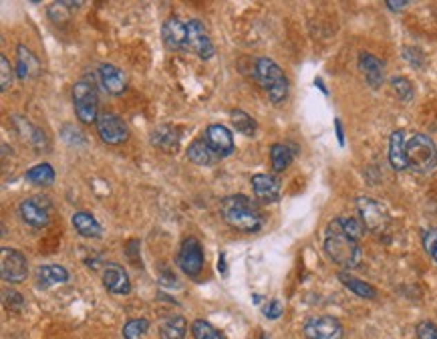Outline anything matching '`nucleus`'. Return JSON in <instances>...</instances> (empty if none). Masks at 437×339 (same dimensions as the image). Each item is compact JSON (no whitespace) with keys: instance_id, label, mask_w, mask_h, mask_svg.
<instances>
[{"instance_id":"obj_16","label":"nucleus","mask_w":437,"mask_h":339,"mask_svg":"<svg viewBox=\"0 0 437 339\" xmlns=\"http://www.w3.org/2000/svg\"><path fill=\"white\" fill-rule=\"evenodd\" d=\"M97 75H99L101 87L107 93H111V95H121L127 89V77H125V73L121 69H117L115 65H109V63L99 65Z\"/></svg>"},{"instance_id":"obj_18","label":"nucleus","mask_w":437,"mask_h":339,"mask_svg":"<svg viewBox=\"0 0 437 339\" xmlns=\"http://www.w3.org/2000/svg\"><path fill=\"white\" fill-rule=\"evenodd\" d=\"M359 69L363 73L365 81L369 83V87L379 89L383 85L385 79V65L371 53H361L359 55Z\"/></svg>"},{"instance_id":"obj_19","label":"nucleus","mask_w":437,"mask_h":339,"mask_svg":"<svg viewBox=\"0 0 437 339\" xmlns=\"http://www.w3.org/2000/svg\"><path fill=\"white\" fill-rule=\"evenodd\" d=\"M389 162L393 170L401 172V170H409L407 164V138L403 129L393 131L389 138Z\"/></svg>"},{"instance_id":"obj_37","label":"nucleus","mask_w":437,"mask_h":339,"mask_svg":"<svg viewBox=\"0 0 437 339\" xmlns=\"http://www.w3.org/2000/svg\"><path fill=\"white\" fill-rule=\"evenodd\" d=\"M423 246H425V250L434 257V261L437 263V230L429 228V230L423 232Z\"/></svg>"},{"instance_id":"obj_4","label":"nucleus","mask_w":437,"mask_h":339,"mask_svg":"<svg viewBox=\"0 0 437 339\" xmlns=\"http://www.w3.org/2000/svg\"><path fill=\"white\" fill-rule=\"evenodd\" d=\"M407 164L417 174H427L437 166V147L425 134H413L407 140Z\"/></svg>"},{"instance_id":"obj_14","label":"nucleus","mask_w":437,"mask_h":339,"mask_svg":"<svg viewBox=\"0 0 437 339\" xmlns=\"http://www.w3.org/2000/svg\"><path fill=\"white\" fill-rule=\"evenodd\" d=\"M206 142L212 145V149L220 156V158H228L232 152H234V138H232V131L226 127V125H220V123H212L206 127V134H204Z\"/></svg>"},{"instance_id":"obj_9","label":"nucleus","mask_w":437,"mask_h":339,"mask_svg":"<svg viewBox=\"0 0 437 339\" xmlns=\"http://www.w3.org/2000/svg\"><path fill=\"white\" fill-rule=\"evenodd\" d=\"M185 51L198 55L202 61H207L214 57L216 48H214V43L207 35L206 26L202 21L198 19H192L187 21V43H185Z\"/></svg>"},{"instance_id":"obj_42","label":"nucleus","mask_w":437,"mask_h":339,"mask_svg":"<svg viewBox=\"0 0 437 339\" xmlns=\"http://www.w3.org/2000/svg\"><path fill=\"white\" fill-rule=\"evenodd\" d=\"M218 271L226 277L228 275V268H226V253H220V259H218Z\"/></svg>"},{"instance_id":"obj_31","label":"nucleus","mask_w":437,"mask_h":339,"mask_svg":"<svg viewBox=\"0 0 437 339\" xmlns=\"http://www.w3.org/2000/svg\"><path fill=\"white\" fill-rule=\"evenodd\" d=\"M147 329H149V321H147V319H131V321H127L125 327H123V338L141 339L145 336Z\"/></svg>"},{"instance_id":"obj_28","label":"nucleus","mask_w":437,"mask_h":339,"mask_svg":"<svg viewBox=\"0 0 437 339\" xmlns=\"http://www.w3.org/2000/svg\"><path fill=\"white\" fill-rule=\"evenodd\" d=\"M270 162H272V170L275 172H284L292 162V149L284 144H272L270 147Z\"/></svg>"},{"instance_id":"obj_33","label":"nucleus","mask_w":437,"mask_h":339,"mask_svg":"<svg viewBox=\"0 0 437 339\" xmlns=\"http://www.w3.org/2000/svg\"><path fill=\"white\" fill-rule=\"evenodd\" d=\"M391 87L395 89V93H397L399 99H403V101H411L413 99L415 91L409 79H405V77H393Z\"/></svg>"},{"instance_id":"obj_21","label":"nucleus","mask_w":437,"mask_h":339,"mask_svg":"<svg viewBox=\"0 0 437 339\" xmlns=\"http://www.w3.org/2000/svg\"><path fill=\"white\" fill-rule=\"evenodd\" d=\"M67 281H69V271L65 266L45 265L37 271L39 289H48V287H55V285H61V283H67Z\"/></svg>"},{"instance_id":"obj_39","label":"nucleus","mask_w":437,"mask_h":339,"mask_svg":"<svg viewBox=\"0 0 437 339\" xmlns=\"http://www.w3.org/2000/svg\"><path fill=\"white\" fill-rule=\"evenodd\" d=\"M264 317L266 319H278L280 315H282V303L278 301V299H270L266 305H264Z\"/></svg>"},{"instance_id":"obj_3","label":"nucleus","mask_w":437,"mask_h":339,"mask_svg":"<svg viewBox=\"0 0 437 339\" xmlns=\"http://www.w3.org/2000/svg\"><path fill=\"white\" fill-rule=\"evenodd\" d=\"M254 79L256 83L264 89V93L268 95V99L275 103V105H280L286 97H288V79L284 71L278 67L277 63L268 57H258L256 63H254Z\"/></svg>"},{"instance_id":"obj_8","label":"nucleus","mask_w":437,"mask_h":339,"mask_svg":"<svg viewBox=\"0 0 437 339\" xmlns=\"http://www.w3.org/2000/svg\"><path fill=\"white\" fill-rule=\"evenodd\" d=\"M95 125H97V134H99V138H101L105 144H109V145L123 144V142L129 138V127H127V123L121 120L119 116H115V113H109V111L99 113V118H97V121H95Z\"/></svg>"},{"instance_id":"obj_35","label":"nucleus","mask_w":437,"mask_h":339,"mask_svg":"<svg viewBox=\"0 0 437 339\" xmlns=\"http://www.w3.org/2000/svg\"><path fill=\"white\" fill-rule=\"evenodd\" d=\"M63 6H65L63 2L50 4V8H48V19H50L53 23L61 24L69 21V12H67V8H63Z\"/></svg>"},{"instance_id":"obj_12","label":"nucleus","mask_w":437,"mask_h":339,"mask_svg":"<svg viewBox=\"0 0 437 339\" xmlns=\"http://www.w3.org/2000/svg\"><path fill=\"white\" fill-rule=\"evenodd\" d=\"M304 336L308 339H341L343 338V325L339 319L322 315V317H310L304 327Z\"/></svg>"},{"instance_id":"obj_34","label":"nucleus","mask_w":437,"mask_h":339,"mask_svg":"<svg viewBox=\"0 0 437 339\" xmlns=\"http://www.w3.org/2000/svg\"><path fill=\"white\" fill-rule=\"evenodd\" d=\"M12 81H15V69L10 61L4 55H0V89L6 91L12 85Z\"/></svg>"},{"instance_id":"obj_1","label":"nucleus","mask_w":437,"mask_h":339,"mask_svg":"<svg viewBox=\"0 0 437 339\" xmlns=\"http://www.w3.org/2000/svg\"><path fill=\"white\" fill-rule=\"evenodd\" d=\"M220 214L228 226L240 232H258L264 224V218L260 214L258 206L244 194L226 196L220 202Z\"/></svg>"},{"instance_id":"obj_11","label":"nucleus","mask_w":437,"mask_h":339,"mask_svg":"<svg viewBox=\"0 0 437 339\" xmlns=\"http://www.w3.org/2000/svg\"><path fill=\"white\" fill-rule=\"evenodd\" d=\"M178 265L187 277H198L204 268V248L194 237L185 239L178 253Z\"/></svg>"},{"instance_id":"obj_20","label":"nucleus","mask_w":437,"mask_h":339,"mask_svg":"<svg viewBox=\"0 0 437 339\" xmlns=\"http://www.w3.org/2000/svg\"><path fill=\"white\" fill-rule=\"evenodd\" d=\"M187 158L196 164V166H214L216 162H220L222 158L212 149V145L207 144L206 138H198L192 144L187 145Z\"/></svg>"},{"instance_id":"obj_41","label":"nucleus","mask_w":437,"mask_h":339,"mask_svg":"<svg viewBox=\"0 0 437 339\" xmlns=\"http://www.w3.org/2000/svg\"><path fill=\"white\" fill-rule=\"evenodd\" d=\"M385 4H387L391 10H395V12H397V10H403V8H405L409 2H407V0H397V2H395V0H387Z\"/></svg>"},{"instance_id":"obj_7","label":"nucleus","mask_w":437,"mask_h":339,"mask_svg":"<svg viewBox=\"0 0 437 339\" xmlns=\"http://www.w3.org/2000/svg\"><path fill=\"white\" fill-rule=\"evenodd\" d=\"M357 210L363 226L369 228L371 232H383L389 224V214L383 208L381 202L369 198V196H359L357 198Z\"/></svg>"},{"instance_id":"obj_40","label":"nucleus","mask_w":437,"mask_h":339,"mask_svg":"<svg viewBox=\"0 0 437 339\" xmlns=\"http://www.w3.org/2000/svg\"><path fill=\"white\" fill-rule=\"evenodd\" d=\"M139 241H129L127 242V257L131 259V261H136V255H138L139 250Z\"/></svg>"},{"instance_id":"obj_5","label":"nucleus","mask_w":437,"mask_h":339,"mask_svg":"<svg viewBox=\"0 0 437 339\" xmlns=\"http://www.w3.org/2000/svg\"><path fill=\"white\" fill-rule=\"evenodd\" d=\"M73 105L79 121L95 123L99 118V97L95 85L89 81H77L73 85Z\"/></svg>"},{"instance_id":"obj_44","label":"nucleus","mask_w":437,"mask_h":339,"mask_svg":"<svg viewBox=\"0 0 437 339\" xmlns=\"http://www.w3.org/2000/svg\"><path fill=\"white\" fill-rule=\"evenodd\" d=\"M258 339H270V338H268L266 333H262V336H260V338H258Z\"/></svg>"},{"instance_id":"obj_10","label":"nucleus","mask_w":437,"mask_h":339,"mask_svg":"<svg viewBox=\"0 0 437 339\" xmlns=\"http://www.w3.org/2000/svg\"><path fill=\"white\" fill-rule=\"evenodd\" d=\"M19 212H21V218L28 226L32 228H45L50 222V202L48 198H43V196H32V198H26L21 202L19 206Z\"/></svg>"},{"instance_id":"obj_27","label":"nucleus","mask_w":437,"mask_h":339,"mask_svg":"<svg viewBox=\"0 0 437 339\" xmlns=\"http://www.w3.org/2000/svg\"><path fill=\"white\" fill-rule=\"evenodd\" d=\"M24 180L37 186H50L55 182V170L50 164H39L24 174Z\"/></svg>"},{"instance_id":"obj_38","label":"nucleus","mask_w":437,"mask_h":339,"mask_svg":"<svg viewBox=\"0 0 437 339\" xmlns=\"http://www.w3.org/2000/svg\"><path fill=\"white\" fill-rule=\"evenodd\" d=\"M417 338L419 339H437V325L431 321L417 323Z\"/></svg>"},{"instance_id":"obj_15","label":"nucleus","mask_w":437,"mask_h":339,"mask_svg":"<svg viewBox=\"0 0 437 339\" xmlns=\"http://www.w3.org/2000/svg\"><path fill=\"white\" fill-rule=\"evenodd\" d=\"M252 190L262 204H275L280 200V180L270 174H254Z\"/></svg>"},{"instance_id":"obj_30","label":"nucleus","mask_w":437,"mask_h":339,"mask_svg":"<svg viewBox=\"0 0 437 339\" xmlns=\"http://www.w3.org/2000/svg\"><path fill=\"white\" fill-rule=\"evenodd\" d=\"M335 222H337V226L345 232L346 237L353 239V241H361V237L365 235V226H363V222L357 220V218L339 217L335 218Z\"/></svg>"},{"instance_id":"obj_24","label":"nucleus","mask_w":437,"mask_h":339,"mask_svg":"<svg viewBox=\"0 0 437 339\" xmlns=\"http://www.w3.org/2000/svg\"><path fill=\"white\" fill-rule=\"evenodd\" d=\"M151 144L160 147L163 152H171L180 144V134L174 125H158L151 134Z\"/></svg>"},{"instance_id":"obj_17","label":"nucleus","mask_w":437,"mask_h":339,"mask_svg":"<svg viewBox=\"0 0 437 339\" xmlns=\"http://www.w3.org/2000/svg\"><path fill=\"white\" fill-rule=\"evenodd\" d=\"M103 285L105 289L113 295H127L131 291V283H129V275L125 273V268L117 263H109L105 265L103 271Z\"/></svg>"},{"instance_id":"obj_29","label":"nucleus","mask_w":437,"mask_h":339,"mask_svg":"<svg viewBox=\"0 0 437 339\" xmlns=\"http://www.w3.org/2000/svg\"><path fill=\"white\" fill-rule=\"evenodd\" d=\"M230 120L232 125L236 127V131H240L242 136L252 138L254 134H256V121H254L252 116H248L246 111H242V109H232Z\"/></svg>"},{"instance_id":"obj_13","label":"nucleus","mask_w":437,"mask_h":339,"mask_svg":"<svg viewBox=\"0 0 437 339\" xmlns=\"http://www.w3.org/2000/svg\"><path fill=\"white\" fill-rule=\"evenodd\" d=\"M161 39H163V45L169 51H185L187 23H184L178 17H169L161 26Z\"/></svg>"},{"instance_id":"obj_2","label":"nucleus","mask_w":437,"mask_h":339,"mask_svg":"<svg viewBox=\"0 0 437 339\" xmlns=\"http://www.w3.org/2000/svg\"><path fill=\"white\" fill-rule=\"evenodd\" d=\"M324 253L335 265L343 266V268H355V266H359L361 259H363L359 241L348 239L345 232L337 226L335 220H331L326 230H324Z\"/></svg>"},{"instance_id":"obj_36","label":"nucleus","mask_w":437,"mask_h":339,"mask_svg":"<svg viewBox=\"0 0 437 339\" xmlns=\"http://www.w3.org/2000/svg\"><path fill=\"white\" fill-rule=\"evenodd\" d=\"M4 303L10 311H21L24 305V299L17 291H4Z\"/></svg>"},{"instance_id":"obj_26","label":"nucleus","mask_w":437,"mask_h":339,"mask_svg":"<svg viewBox=\"0 0 437 339\" xmlns=\"http://www.w3.org/2000/svg\"><path fill=\"white\" fill-rule=\"evenodd\" d=\"M339 281L345 285L346 289L353 291L355 295H359L363 299H377V289L373 285H369V283L348 275V273H339Z\"/></svg>"},{"instance_id":"obj_6","label":"nucleus","mask_w":437,"mask_h":339,"mask_svg":"<svg viewBox=\"0 0 437 339\" xmlns=\"http://www.w3.org/2000/svg\"><path fill=\"white\" fill-rule=\"evenodd\" d=\"M0 275L6 283H23L28 275V263L21 250L10 246L0 248Z\"/></svg>"},{"instance_id":"obj_25","label":"nucleus","mask_w":437,"mask_h":339,"mask_svg":"<svg viewBox=\"0 0 437 339\" xmlns=\"http://www.w3.org/2000/svg\"><path fill=\"white\" fill-rule=\"evenodd\" d=\"M187 333V323L182 315H169L161 321V339H184Z\"/></svg>"},{"instance_id":"obj_43","label":"nucleus","mask_w":437,"mask_h":339,"mask_svg":"<svg viewBox=\"0 0 437 339\" xmlns=\"http://www.w3.org/2000/svg\"><path fill=\"white\" fill-rule=\"evenodd\" d=\"M335 125H337V134H339V142L343 144V127H341V121L337 120V123H335Z\"/></svg>"},{"instance_id":"obj_32","label":"nucleus","mask_w":437,"mask_h":339,"mask_svg":"<svg viewBox=\"0 0 437 339\" xmlns=\"http://www.w3.org/2000/svg\"><path fill=\"white\" fill-rule=\"evenodd\" d=\"M192 336L196 339H224L220 331H216L207 321L204 319H198L192 323Z\"/></svg>"},{"instance_id":"obj_22","label":"nucleus","mask_w":437,"mask_h":339,"mask_svg":"<svg viewBox=\"0 0 437 339\" xmlns=\"http://www.w3.org/2000/svg\"><path fill=\"white\" fill-rule=\"evenodd\" d=\"M17 75L19 79H30V77H37L39 71H41V65H39V59L35 57V53L30 48H26L24 45L17 48Z\"/></svg>"},{"instance_id":"obj_23","label":"nucleus","mask_w":437,"mask_h":339,"mask_svg":"<svg viewBox=\"0 0 437 339\" xmlns=\"http://www.w3.org/2000/svg\"><path fill=\"white\" fill-rule=\"evenodd\" d=\"M75 230L83 237V239H99L103 235L101 224L97 222V218L89 214V212H75L71 218Z\"/></svg>"}]
</instances>
